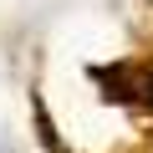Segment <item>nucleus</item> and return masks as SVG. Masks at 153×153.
<instances>
[{"label":"nucleus","instance_id":"obj_1","mask_svg":"<svg viewBox=\"0 0 153 153\" xmlns=\"http://www.w3.org/2000/svg\"><path fill=\"white\" fill-rule=\"evenodd\" d=\"M148 102H153V76H148Z\"/></svg>","mask_w":153,"mask_h":153}]
</instances>
